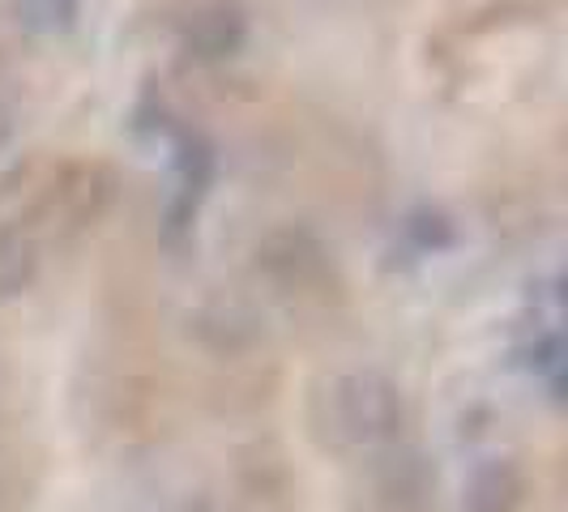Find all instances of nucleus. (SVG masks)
<instances>
[{
	"label": "nucleus",
	"mask_w": 568,
	"mask_h": 512,
	"mask_svg": "<svg viewBox=\"0 0 568 512\" xmlns=\"http://www.w3.org/2000/svg\"><path fill=\"white\" fill-rule=\"evenodd\" d=\"M334 423L346 444H389L402 427V393L398 385L376 368L346 371L334 380Z\"/></svg>",
	"instance_id": "obj_1"
},
{
	"label": "nucleus",
	"mask_w": 568,
	"mask_h": 512,
	"mask_svg": "<svg viewBox=\"0 0 568 512\" xmlns=\"http://www.w3.org/2000/svg\"><path fill=\"white\" fill-rule=\"evenodd\" d=\"M175 180H180V188H175V197L168 205L163 235H168V244H184L197 227L193 218H197L201 201L214 184V145L205 142L201 133H193V129L175 133Z\"/></svg>",
	"instance_id": "obj_2"
},
{
	"label": "nucleus",
	"mask_w": 568,
	"mask_h": 512,
	"mask_svg": "<svg viewBox=\"0 0 568 512\" xmlns=\"http://www.w3.org/2000/svg\"><path fill=\"white\" fill-rule=\"evenodd\" d=\"M381 495L394 512H436L440 504L436 461L419 449H394L381 465Z\"/></svg>",
	"instance_id": "obj_3"
},
{
	"label": "nucleus",
	"mask_w": 568,
	"mask_h": 512,
	"mask_svg": "<svg viewBox=\"0 0 568 512\" xmlns=\"http://www.w3.org/2000/svg\"><path fill=\"white\" fill-rule=\"evenodd\" d=\"M248 43V13L240 0H210L184 27V48L197 60H231Z\"/></svg>",
	"instance_id": "obj_4"
},
{
	"label": "nucleus",
	"mask_w": 568,
	"mask_h": 512,
	"mask_svg": "<svg viewBox=\"0 0 568 512\" xmlns=\"http://www.w3.org/2000/svg\"><path fill=\"white\" fill-rule=\"evenodd\" d=\"M526 495L521 465L513 457H487L470 470L466 491H462V509L466 512H517Z\"/></svg>",
	"instance_id": "obj_5"
},
{
	"label": "nucleus",
	"mask_w": 568,
	"mask_h": 512,
	"mask_svg": "<svg viewBox=\"0 0 568 512\" xmlns=\"http://www.w3.org/2000/svg\"><path fill=\"white\" fill-rule=\"evenodd\" d=\"M39 274V253L22 231L0 227V304L18 299Z\"/></svg>",
	"instance_id": "obj_6"
},
{
	"label": "nucleus",
	"mask_w": 568,
	"mask_h": 512,
	"mask_svg": "<svg viewBox=\"0 0 568 512\" xmlns=\"http://www.w3.org/2000/svg\"><path fill=\"white\" fill-rule=\"evenodd\" d=\"M265 265H270V274L286 286L308 283L316 269H321V248H316L308 235H278V239L270 244Z\"/></svg>",
	"instance_id": "obj_7"
},
{
	"label": "nucleus",
	"mask_w": 568,
	"mask_h": 512,
	"mask_svg": "<svg viewBox=\"0 0 568 512\" xmlns=\"http://www.w3.org/2000/svg\"><path fill=\"white\" fill-rule=\"evenodd\" d=\"M406 239L419 248V253H445V248H454L457 244V227L454 218L445 214V209H436V205H419V209H410L406 214Z\"/></svg>",
	"instance_id": "obj_8"
},
{
	"label": "nucleus",
	"mask_w": 568,
	"mask_h": 512,
	"mask_svg": "<svg viewBox=\"0 0 568 512\" xmlns=\"http://www.w3.org/2000/svg\"><path fill=\"white\" fill-rule=\"evenodd\" d=\"M78 4L82 0H22V18L39 34H64L78 22Z\"/></svg>",
	"instance_id": "obj_9"
},
{
	"label": "nucleus",
	"mask_w": 568,
	"mask_h": 512,
	"mask_svg": "<svg viewBox=\"0 0 568 512\" xmlns=\"http://www.w3.org/2000/svg\"><path fill=\"white\" fill-rule=\"evenodd\" d=\"M13 142V115H9V107L0 103V150Z\"/></svg>",
	"instance_id": "obj_10"
},
{
	"label": "nucleus",
	"mask_w": 568,
	"mask_h": 512,
	"mask_svg": "<svg viewBox=\"0 0 568 512\" xmlns=\"http://www.w3.org/2000/svg\"><path fill=\"white\" fill-rule=\"evenodd\" d=\"M193 512H219V509H210V504H197V509H193Z\"/></svg>",
	"instance_id": "obj_11"
}]
</instances>
